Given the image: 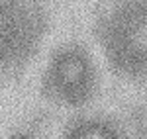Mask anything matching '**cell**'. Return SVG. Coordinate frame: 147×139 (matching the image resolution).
Returning a JSON list of instances; mask_svg holds the SVG:
<instances>
[{
  "label": "cell",
  "instance_id": "1",
  "mask_svg": "<svg viewBox=\"0 0 147 139\" xmlns=\"http://www.w3.org/2000/svg\"><path fill=\"white\" fill-rule=\"evenodd\" d=\"M51 82L67 100H79L90 86V63L80 51L59 53L51 67Z\"/></svg>",
  "mask_w": 147,
  "mask_h": 139
},
{
  "label": "cell",
  "instance_id": "2",
  "mask_svg": "<svg viewBox=\"0 0 147 139\" xmlns=\"http://www.w3.org/2000/svg\"><path fill=\"white\" fill-rule=\"evenodd\" d=\"M69 139H116V135L108 126L92 122V124H84L77 128Z\"/></svg>",
  "mask_w": 147,
  "mask_h": 139
},
{
  "label": "cell",
  "instance_id": "3",
  "mask_svg": "<svg viewBox=\"0 0 147 139\" xmlns=\"http://www.w3.org/2000/svg\"><path fill=\"white\" fill-rule=\"evenodd\" d=\"M14 0H0V8H6L8 4H12Z\"/></svg>",
  "mask_w": 147,
  "mask_h": 139
},
{
  "label": "cell",
  "instance_id": "4",
  "mask_svg": "<svg viewBox=\"0 0 147 139\" xmlns=\"http://www.w3.org/2000/svg\"><path fill=\"white\" fill-rule=\"evenodd\" d=\"M14 139H24V137H14Z\"/></svg>",
  "mask_w": 147,
  "mask_h": 139
}]
</instances>
